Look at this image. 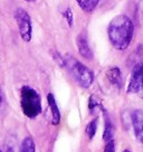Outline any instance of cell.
<instances>
[{"label":"cell","instance_id":"1","mask_svg":"<svg viewBox=\"0 0 143 152\" xmlns=\"http://www.w3.org/2000/svg\"><path fill=\"white\" fill-rule=\"evenodd\" d=\"M133 23L125 15H119L114 17L107 27V35L111 44L119 50H124L129 47L133 38Z\"/></svg>","mask_w":143,"mask_h":152},{"label":"cell","instance_id":"2","mask_svg":"<svg viewBox=\"0 0 143 152\" xmlns=\"http://www.w3.org/2000/svg\"><path fill=\"white\" fill-rule=\"evenodd\" d=\"M61 59H62V66H64L69 72V74L73 76V78L77 82L78 85L83 88L91 87L94 82V74L88 67L78 62L74 57L64 56L61 57Z\"/></svg>","mask_w":143,"mask_h":152},{"label":"cell","instance_id":"3","mask_svg":"<svg viewBox=\"0 0 143 152\" xmlns=\"http://www.w3.org/2000/svg\"><path fill=\"white\" fill-rule=\"evenodd\" d=\"M20 106L25 116L35 119L42 113V99L37 91L30 86H23L20 90Z\"/></svg>","mask_w":143,"mask_h":152},{"label":"cell","instance_id":"4","mask_svg":"<svg viewBox=\"0 0 143 152\" xmlns=\"http://www.w3.org/2000/svg\"><path fill=\"white\" fill-rule=\"evenodd\" d=\"M15 19L21 39L26 43H29L33 37V24L30 15L24 8H18L15 12Z\"/></svg>","mask_w":143,"mask_h":152},{"label":"cell","instance_id":"5","mask_svg":"<svg viewBox=\"0 0 143 152\" xmlns=\"http://www.w3.org/2000/svg\"><path fill=\"white\" fill-rule=\"evenodd\" d=\"M128 93L136 94L140 97H143V62L138 63L132 69Z\"/></svg>","mask_w":143,"mask_h":152},{"label":"cell","instance_id":"6","mask_svg":"<svg viewBox=\"0 0 143 152\" xmlns=\"http://www.w3.org/2000/svg\"><path fill=\"white\" fill-rule=\"evenodd\" d=\"M132 125L136 140L143 143V110H135L132 113Z\"/></svg>","mask_w":143,"mask_h":152},{"label":"cell","instance_id":"7","mask_svg":"<svg viewBox=\"0 0 143 152\" xmlns=\"http://www.w3.org/2000/svg\"><path fill=\"white\" fill-rule=\"evenodd\" d=\"M76 45H77L78 53L81 54L82 57H84L85 59H88V61L93 58V52H92L91 47H90V44L87 42V38H86L85 35L80 34L77 36Z\"/></svg>","mask_w":143,"mask_h":152},{"label":"cell","instance_id":"8","mask_svg":"<svg viewBox=\"0 0 143 152\" xmlns=\"http://www.w3.org/2000/svg\"><path fill=\"white\" fill-rule=\"evenodd\" d=\"M47 103L48 106H49V110H50V114H52V123L54 125H58L61 122V112H59V109L57 106L56 100H55V97L52 93H48Z\"/></svg>","mask_w":143,"mask_h":152},{"label":"cell","instance_id":"9","mask_svg":"<svg viewBox=\"0 0 143 152\" xmlns=\"http://www.w3.org/2000/svg\"><path fill=\"white\" fill-rule=\"evenodd\" d=\"M106 77L112 85L116 86L120 88L122 86V74L119 67H111L109 71L106 72Z\"/></svg>","mask_w":143,"mask_h":152},{"label":"cell","instance_id":"10","mask_svg":"<svg viewBox=\"0 0 143 152\" xmlns=\"http://www.w3.org/2000/svg\"><path fill=\"white\" fill-rule=\"evenodd\" d=\"M115 132V126L113 122L111 121V119L105 114V126H104V133H103V139L104 141H110L113 139Z\"/></svg>","mask_w":143,"mask_h":152},{"label":"cell","instance_id":"11","mask_svg":"<svg viewBox=\"0 0 143 152\" xmlns=\"http://www.w3.org/2000/svg\"><path fill=\"white\" fill-rule=\"evenodd\" d=\"M77 5L84 12H93L100 0H76Z\"/></svg>","mask_w":143,"mask_h":152},{"label":"cell","instance_id":"12","mask_svg":"<svg viewBox=\"0 0 143 152\" xmlns=\"http://www.w3.org/2000/svg\"><path fill=\"white\" fill-rule=\"evenodd\" d=\"M19 152H36V147L35 142L31 137H27L24 139V141L21 142Z\"/></svg>","mask_w":143,"mask_h":152},{"label":"cell","instance_id":"13","mask_svg":"<svg viewBox=\"0 0 143 152\" xmlns=\"http://www.w3.org/2000/svg\"><path fill=\"white\" fill-rule=\"evenodd\" d=\"M97 122H98V119H93L90 122V123L86 125V129H85V132H86V135H87V138L90 139H93L94 138V135L96 134V130H97Z\"/></svg>","mask_w":143,"mask_h":152},{"label":"cell","instance_id":"14","mask_svg":"<svg viewBox=\"0 0 143 152\" xmlns=\"http://www.w3.org/2000/svg\"><path fill=\"white\" fill-rule=\"evenodd\" d=\"M63 17L65 18L66 20L67 25H68V27H73V25H74V14H73V11H72L69 8H67L63 11Z\"/></svg>","mask_w":143,"mask_h":152},{"label":"cell","instance_id":"15","mask_svg":"<svg viewBox=\"0 0 143 152\" xmlns=\"http://www.w3.org/2000/svg\"><path fill=\"white\" fill-rule=\"evenodd\" d=\"M98 107H101L100 101H98V99H96V96L92 95L91 97H90V101H88V109H90V111L93 113V112H94L96 109H98Z\"/></svg>","mask_w":143,"mask_h":152},{"label":"cell","instance_id":"16","mask_svg":"<svg viewBox=\"0 0 143 152\" xmlns=\"http://www.w3.org/2000/svg\"><path fill=\"white\" fill-rule=\"evenodd\" d=\"M104 152H115V142L113 139L106 142L104 148Z\"/></svg>","mask_w":143,"mask_h":152},{"label":"cell","instance_id":"17","mask_svg":"<svg viewBox=\"0 0 143 152\" xmlns=\"http://www.w3.org/2000/svg\"><path fill=\"white\" fill-rule=\"evenodd\" d=\"M0 152H15V150L10 143H1L0 144Z\"/></svg>","mask_w":143,"mask_h":152},{"label":"cell","instance_id":"18","mask_svg":"<svg viewBox=\"0 0 143 152\" xmlns=\"http://www.w3.org/2000/svg\"><path fill=\"white\" fill-rule=\"evenodd\" d=\"M2 104V91H1V86H0V107Z\"/></svg>","mask_w":143,"mask_h":152},{"label":"cell","instance_id":"19","mask_svg":"<svg viewBox=\"0 0 143 152\" xmlns=\"http://www.w3.org/2000/svg\"><path fill=\"white\" fill-rule=\"evenodd\" d=\"M26 1H28V2H35L36 0H26Z\"/></svg>","mask_w":143,"mask_h":152},{"label":"cell","instance_id":"20","mask_svg":"<svg viewBox=\"0 0 143 152\" xmlns=\"http://www.w3.org/2000/svg\"><path fill=\"white\" fill-rule=\"evenodd\" d=\"M123 152H131V151H130V150H128V149H125V150H124Z\"/></svg>","mask_w":143,"mask_h":152}]
</instances>
